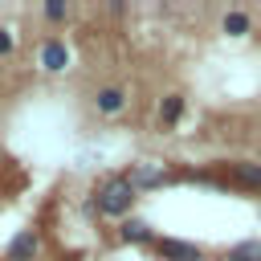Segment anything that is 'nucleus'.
Listing matches in <instances>:
<instances>
[{"instance_id":"f257e3e1","label":"nucleus","mask_w":261,"mask_h":261,"mask_svg":"<svg viewBox=\"0 0 261 261\" xmlns=\"http://www.w3.org/2000/svg\"><path fill=\"white\" fill-rule=\"evenodd\" d=\"M135 200H139V188H135L130 175H106L94 188V212L98 216H110V220H130Z\"/></svg>"},{"instance_id":"f03ea898","label":"nucleus","mask_w":261,"mask_h":261,"mask_svg":"<svg viewBox=\"0 0 261 261\" xmlns=\"http://www.w3.org/2000/svg\"><path fill=\"white\" fill-rule=\"evenodd\" d=\"M37 65H41L45 73H61V69H69V45H65L61 37H45V41L37 45Z\"/></svg>"},{"instance_id":"7ed1b4c3","label":"nucleus","mask_w":261,"mask_h":261,"mask_svg":"<svg viewBox=\"0 0 261 261\" xmlns=\"http://www.w3.org/2000/svg\"><path fill=\"white\" fill-rule=\"evenodd\" d=\"M126 106H130V90L126 86H98L94 90V110L102 118H118Z\"/></svg>"},{"instance_id":"20e7f679","label":"nucleus","mask_w":261,"mask_h":261,"mask_svg":"<svg viewBox=\"0 0 261 261\" xmlns=\"http://www.w3.org/2000/svg\"><path fill=\"white\" fill-rule=\"evenodd\" d=\"M37 253H41V232H37V228H20V232L8 241L4 261H37Z\"/></svg>"},{"instance_id":"39448f33","label":"nucleus","mask_w":261,"mask_h":261,"mask_svg":"<svg viewBox=\"0 0 261 261\" xmlns=\"http://www.w3.org/2000/svg\"><path fill=\"white\" fill-rule=\"evenodd\" d=\"M155 253L163 261H204V249L192 245V241H179V237H159L155 241Z\"/></svg>"},{"instance_id":"423d86ee","label":"nucleus","mask_w":261,"mask_h":261,"mask_svg":"<svg viewBox=\"0 0 261 261\" xmlns=\"http://www.w3.org/2000/svg\"><path fill=\"white\" fill-rule=\"evenodd\" d=\"M228 175H232V184H241L245 192H257V196H261V163H257V159H237V163H228Z\"/></svg>"},{"instance_id":"0eeeda50","label":"nucleus","mask_w":261,"mask_h":261,"mask_svg":"<svg viewBox=\"0 0 261 261\" xmlns=\"http://www.w3.org/2000/svg\"><path fill=\"white\" fill-rule=\"evenodd\" d=\"M118 241H126V245H155V232H151V224H147V220L130 216V220H122V224H118Z\"/></svg>"},{"instance_id":"6e6552de","label":"nucleus","mask_w":261,"mask_h":261,"mask_svg":"<svg viewBox=\"0 0 261 261\" xmlns=\"http://www.w3.org/2000/svg\"><path fill=\"white\" fill-rule=\"evenodd\" d=\"M184 118V94H163L159 98V126H179Z\"/></svg>"},{"instance_id":"1a4fd4ad","label":"nucleus","mask_w":261,"mask_h":261,"mask_svg":"<svg viewBox=\"0 0 261 261\" xmlns=\"http://www.w3.org/2000/svg\"><path fill=\"white\" fill-rule=\"evenodd\" d=\"M130 179H135V188L143 192V188H155V184H163V179H167V171H163L159 163H139V167H130Z\"/></svg>"},{"instance_id":"9d476101","label":"nucleus","mask_w":261,"mask_h":261,"mask_svg":"<svg viewBox=\"0 0 261 261\" xmlns=\"http://www.w3.org/2000/svg\"><path fill=\"white\" fill-rule=\"evenodd\" d=\"M220 29H224L228 37H245V33L253 29V16H249V12H241V8H228V12H224V20H220Z\"/></svg>"},{"instance_id":"9b49d317","label":"nucleus","mask_w":261,"mask_h":261,"mask_svg":"<svg viewBox=\"0 0 261 261\" xmlns=\"http://www.w3.org/2000/svg\"><path fill=\"white\" fill-rule=\"evenodd\" d=\"M228 261H261V241L249 237V241L232 245V249H228Z\"/></svg>"},{"instance_id":"f8f14e48","label":"nucleus","mask_w":261,"mask_h":261,"mask_svg":"<svg viewBox=\"0 0 261 261\" xmlns=\"http://www.w3.org/2000/svg\"><path fill=\"white\" fill-rule=\"evenodd\" d=\"M69 12H73L69 4H45V8H41V16H45L49 24H61V20H69Z\"/></svg>"},{"instance_id":"ddd939ff","label":"nucleus","mask_w":261,"mask_h":261,"mask_svg":"<svg viewBox=\"0 0 261 261\" xmlns=\"http://www.w3.org/2000/svg\"><path fill=\"white\" fill-rule=\"evenodd\" d=\"M16 53V33L8 24H0V57H12Z\"/></svg>"}]
</instances>
